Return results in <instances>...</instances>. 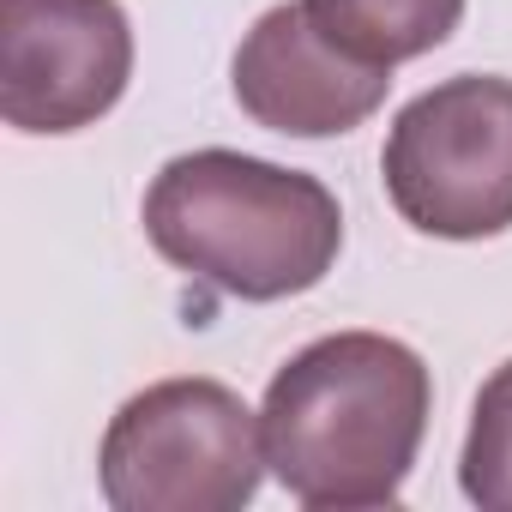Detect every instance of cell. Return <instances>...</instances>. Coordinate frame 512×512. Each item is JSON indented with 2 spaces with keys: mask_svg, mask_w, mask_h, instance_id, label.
Instances as JSON below:
<instances>
[{
  "mask_svg": "<svg viewBox=\"0 0 512 512\" xmlns=\"http://www.w3.org/2000/svg\"><path fill=\"white\" fill-rule=\"evenodd\" d=\"M434 410L428 362L386 332H332L296 350L260 404L272 476L314 512L392 506Z\"/></svg>",
  "mask_w": 512,
  "mask_h": 512,
  "instance_id": "1",
  "label": "cell"
},
{
  "mask_svg": "<svg viewBox=\"0 0 512 512\" xmlns=\"http://www.w3.org/2000/svg\"><path fill=\"white\" fill-rule=\"evenodd\" d=\"M145 235L175 272L235 302H284L338 266L344 211L320 175L205 145L157 169Z\"/></svg>",
  "mask_w": 512,
  "mask_h": 512,
  "instance_id": "2",
  "label": "cell"
},
{
  "mask_svg": "<svg viewBox=\"0 0 512 512\" xmlns=\"http://www.w3.org/2000/svg\"><path fill=\"white\" fill-rule=\"evenodd\" d=\"M266 470L260 416L223 380H157L133 392L97 452L115 512H241Z\"/></svg>",
  "mask_w": 512,
  "mask_h": 512,
  "instance_id": "3",
  "label": "cell"
},
{
  "mask_svg": "<svg viewBox=\"0 0 512 512\" xmlns=\"http://www.w3.org/2000/svg\"><path fill=\"white\" fill-rule=\"evenodd\" d=\"M398 217L440 241L512 229V79L458 73L410 97L380 151Z\"/></svg>",
  "mask_w": 512,
  "mask_h": 512,
  "instance_id": "4",
  "label": "cell"
},
{
  "mask_svg": "<svg viewBox=\"0 0 512 512\" xmlns=\"http://www.w3.org/2000/svg\"><path fill=\"white\" fill-rule=\"evenodd\" d=\"M133 79L121 0H0V115L19 133L97 127Z\"/></svg>",
  "mask_w": 512,
  "mask_h": 512,
  "instance_id": "5",
  "label": "cell"
},
{
  "mask_svg": "<svg viewBox=\"0 0 512 512\" xmlns=\"http://www.w3.org/2000/svg\"><path fill=\"white\" fill-rule=\"evenodd\" d=\"M235 103L247 121L284 139H338L356 133L392 91V67H374L350 55L314 13L308 0L260 13L235 49L229 67Z\"/></svg>",
  "mask_w": 512,
  "mask_h": 512,
  "instance_id": "6",
  "label": "cell"
},
{
  "mask_svg": "<svg viewBox=\"0 0 512 512\" xmlns=\"http://www.w3.org/2000/svg\"><path fill=\"white\" fill-rule=\"evenodd\" d=\"M308 13L350 55H362L374 67H398V61L440 49L458 31L464 0H308Z\"/></svg>",
  "mask_w": 512,
  "mask_h": 512,
  "instance_id": "7",
  "label": "cell"
},
{
  "mask_svg": "<svg viewBox=\"0 0 512 512\" xmlns=\"http://www.w3.org/2000/svg\"><path fill=\"white\" fill-rule=\"evenodd\" d=\"M458 482L482 512H512V362H500L476 392Z\"/></svg>",
  "mask_w": 512,
  "mask_h": 512,
  "instance_id": "8",
  "label": "cell"
}]
</instances>
